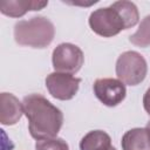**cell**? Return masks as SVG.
Instances as JSON below:
<instances>
[{
    "label": "cell",
    "instance_id": "cell-1",
    "mask_svg": "<svg viewBox=\"0 0 150 150\" xmlns=\"http://www.w3.org/2000/svg\"><path fill=\"white\" fill-rule=\"evenodd\" d=\"M23 114L28 120V130L33 138H54L63 124V114L40 94H29L22 100Z\"/></svg>",
    "mask_w": 150,
    "mask_h": 150
},
{
    "label": "cell",
    "instance_id": "cell-2",
    "mask_svg": "<svg viewBox=\"0 0 150 150\" xmlns=\"http://www.w3.org/2000/svg\"><path fill=\"white\" fill-rule=\"evenodd\" d=\"M54 36V25L46 16H33L14 25V40L20 46L42 49L53 42Z\"/></svg>",
    "mask_w": 150,
    "mask_h": 150
},
{
    "label": "cell",
    "instance_id": "cell-3",
    "mask_svg": "<svg viewBox=\"0 0 150 150\" xmlns=\"http://www.w3.org/2000/svg\"><path fill=\"white\" fill-rule=\"evenodd\" d=\"M115 71L117 79L124 84L137 86L146 76L148 64L142 54L135 50H127L117 57Z\"/></svg>",
    "mask_w": 150,
    "mask_h": 150
},
{
    "label": "cell",
    "instance_id": "cell-4",
    "mask_svg": "<svg viewBox=\"0 0 150 150\" xmlns=\"http://www.w3.org/2000/svg\"><path fill=\"white\" fill-rule=\"evenodd\" d=\"M88 22L91 30L103 38H112L123 29H127V25L122 15L111 5L91 12Z\"/></svg>",
    "mask_w": 150,
    "mask_h": 150
},
{
    "label": "cell",
    "instance_id": "cell-5",
    "mask_svg": "<svg viewBox=\"0 0 150 150\" xmlns=\"http://www.w3.org/2000/svg\"><path fill=\"white\" fill-rule=\"evenodd\" d=\"M84 62V55L76 45L63 42L56 46L52 54V63L55 71L76 74Z\"/></svg>",
    "mask_w": 150,
    "mask_h": 150
},
{
    "label": "cell",
    "instance_id": "cell-6",
    "mask_svg": "<svg viewBox=\"0 0 150 150\" xmlns=\"http://www.w3.org/2000/svg\"><path fill=\"white\" fill-rule=\"evenodd\" d=\"M81 81V79L75 77L71 74L54 71L47 75L46 87L54 98L69 101L77 94Z\"/></svg>",
    "mask_w": 150,
    "mask_h": 150
},
{
    "label": "cell",
    "instance_id": "cell-7",
    "mask_svg": "<svg viewBox=\"0 0 150 150\" xmlns=\"http://www.w3.org/2000/svg\"><path fill=\"white\" fill-rule=\"evenodd\" d=\"M93 89L98 101L107 107L118 105L125 98L127 95L125 84L121 82L118 79H97L93 84Z\"/></svg>",
    "mask_w": 150,
    "mask_h": 150
},
{
    "label": "cell",
    "instance_id": "cell-8",
    "mask_svg": "<svg viewBox=\"0 0 150 150\" xmlns=\"http://www.w3.org/2000/svg\"><path fill=\"white\" fill-rule=\"evenodd\" d=\"M23 115L22 102L11 93L0 94V123L2 125L16 124Z\"/></svg>",
    "mask_w": 150,
    "mask_h": 150
},
{
    "label": "cell",
    "instance_id": "cell-9",
    "mask_svg": "<svg viewBox=\"0 0 150 150\" xmlns=\"http://www.w3.org/2000/svg\"><path fill=\"white\" fill-rule=\"evenodd\" d=\"M48 5V1L33 0H9L0 2V12L11 18L23 16L29 11H40Z\"/></svg>",
    "mask_w": 150,
    "mask_h": 150
},
{
    "label": "cell",
    "instance_id": "cell-10",
    "mask_svg": "<svg viewBox=\"0 0 150 150\" xmlns=\"http://www.w3.org/2000/svg\"><path fill=\"white\" fill-rule=\"evenodd\" d=\"M122 150H150V131L146 128H134L122 137Z\"/></svg>",
    "mask_w": 150,
    "mask_h": 150
},
{
    "label": "cell",
    "instance_id": "cell-11",
    "mask_svg": "<svg viewBox=\"0 0 150 150\" xmlns=\"http://www.w3.org/2000/svg\"><path fill=\"white\" fill-rule=\"evenodd\" d=\"M79 146L80 150H109L111 138L103 130H91L82 137Z\"/></svg>",
    "mask_w": 150,
    "mask_h": 150
},
{
    "label": "cell",
    "instance_id": "cell-12",
    "mask_svg": "<svg viewBox=\"0 0 150 150\" xmlns=\"http://www.w3.org/2000/svg\"><path fill=\"white\" fill-rule=\"evenodd\" d=\"M112 7H115L120 14L122 15L123 20L125 21L127 25V29L131 28L134 26H136L138 23L139 20V13L137 9V6L131 2V1H127V0H121V1H115L111 4Z\"/></svg>",
    "mask_w": 150,
    "mask_h": 150
},
{
    "label": "cell",
    "instance_id": "cell-13",
    "mask_svg": "<svg viewBox=\"0 0 150 150\" xmlns=\"http://www.w3.org/2000/svg\"><path fill=\"white\" fill-rule=\"evenodd\" d=\"M129 41L132 45L142 48L150 46V14L142 19L137 30L130 35Z\"/></svg>",
    "mask_w": 150,
    "mask_h": 150
},
{
    "label": "cell",
    "instance_id": "cell-14",
    "mask_svg": "<svg viewBox=\"0 0 150 150\" xmlns=\"http://www.w3.org/2000/svg\"><path fill=\"white\" fill-rule=\"evenodd\" d=\"M35 149L36 150H69V145L64 139L54 137V138L36 141Z\"/></svg>",
    "mask_w": 150,
    "mask_h": 150
},
{
    "label": "cell",
    "instance_id": "cell-15",
    "mask_svg": "<svg viewBox=\"0 0 150 150\" xmlns=\"http://www.w3.org/2000/svg\"><path fill=\"white\" fill-rule=\"evenodd\" d=\"M143 107H144V110L150 116V88H148V90L143 96Z\"/></svg>",
    "mask_w": 150,
    "mask_h": 150
},
{
    "label": "cell",
    "instance_id": "cell-16",
    "mask_svg": "<svg viewBox=\"0 0 150 150\" xmlns=\"http://www.w3.org/2000/svg\"><path fill=\"white\" fill-rule=\"evenodd\" d=\"M145 128H146V129H148V130L150 131V121H149V122L146 123V125H145Z\"/></svg>",
    "mask_w": 150,
    "mask_h": 150
},
{
    "label": "cell",
    "instance_id": "cell-17",
    "mask_svg": "<svg viewBox=\"0 0 150 150\" xmlns=\"http://www.w3.org/2000/svg\"><path fill=\"white\" fill-rule=\"evenodd\" d=\"M109 150H117V149H116V148H114V146H112V145H111V146H110V148H109Z\"/></svg>",
    "mask_w": 150,
    "mask_h": 150
}]
</instances>
